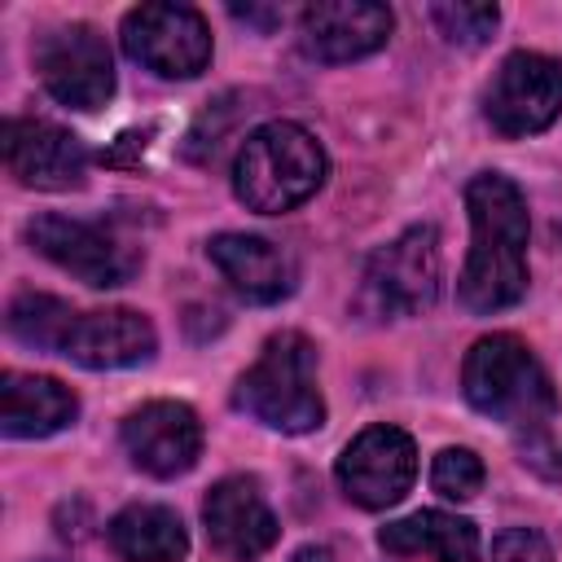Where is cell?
<instances>
[{"label":"cell","instance_id":"cell-1","mask_svg":"<svg viewBox=\"0 0 562 562\" xmlns=\"http://www.w3.org/2000/svg\"><path fill=\"white\" fill-rule=\"evenodd\" d=\"M470 255L461 268V303L479 316L514 307L527 294V206L514 180L483 171L465 184Z\"/></svg>","mask_w":562,"mask_h":562},{"label":"cell","instance_id":"cell-2","mask_svg":"<svg viewBox=\"0 0 562 562\" xmlns=\"http://www.w3.org/2000/svg\"><path fill=\"white\" fill-rule=\"evenodd\" d=\"M325 171L329 162L321 140L307 127L277 119L241 140L233 162V193L259 215H281L303 206L325 184Z\"/></svg>","mask_w":562,"mask_h":562},{"label":"cell","instance_id":"cell-3","mask_svg":"<svg viewBox=\"0 0 562 562\" xmlns=\"http://www.w3.org/2000/svg\"><path fill=\"white\" fill-rule=\"evenodd\" d=\"M461 391L483 417L518 430H540L558 413V391L544 364L514 334H487L465 351Z\"/></svg>","mask_w":562,"mask_h":562},{"label":"cell","instance_id":"cell-4","mask_svg":"<svg viewBox=\"0 0 562 562\" xmlns=\"http://www.w3.org/2000/svg\"><path fill=\"white\" fill-rule=\"evenodd\" d=\"M237 408L281 435H307L325 422V400L316 386V347L285 329L272 334L259 360L237 382Z\"/></svg>","mask_w":562,"mask_h":562},{"label":"cell","instance_id":"cell-5","mask_svg":"<svg viewBox=\"0 0 562 562\" xmlns=\"http://www.w3.org/2000/svg\"><path fill=\"white\" fill-rule=\"evenodd\" d=\"M123 48L162 79H193L211 61V26L193 4H140L123 18Z\"/></svg>","mask_w":562,"mask_h":562},{"label":"cell","instance_id":"cell-6","mask_svg":"<svg viewBox=\"0 0 562 562\" xmlns=\"http://www.w3.org/2000/svg\"><path fill=\"white\" fill-rule=\"evenodd\" d=\"M364 294L382 316H422L439 299V237L430 224L404 228L373 250L364 268Z\"/></svg>","mask_w":562,"mask_h":562},{"label":"cell","instance_id":"cell-7","mask_svg":"<svg viewBox=\"0 0 562 562\" xmlns=\"http://www.w3.org/2000/svg\"><path fill=\"white\" fill-rule=\"evenodd\" d=\"M35 70L44 88L70 110H101L114 97V57L97 26L70 22L35 44Z\"/></svg>","mask_w":562,"mask_h":562},{"label":"cell","instance_id":"cell-8","mask_svg":"<svg viewBox=\"0 0 562 562\" xmlns=\"http://www.w3.org/2000/svg\"><path fill=\"white\" fill-rule=\"evenodd\" d=\"M26 241L53 259L57 268H66L70 277H79L92 290H110L132 281V272L140 268V255L119 241L110 228L88 224V220H70V215H35L26 224Z\"/></svg>","mask_w":562,"mask_h":562},{"label":"cell","instance_id":"cell-9","mask_svg":"<svg viewBox=\"0 0 562 562\" xmlns=\"http://www.w3.org/2000/svg\"><path fill=\"white\" fill-rule=\"evenodd\" d=\"M483 114L501 136L544 132L562 114V61L544 53H509L492 75Z\"/></svg>","mask_w":562,"mask_h":562},{"label":"cell","instance_id":"cell-10","mask_svg":"<svg viewBox=\"0 0 562 562\" xmlns=\"http://www.w3.org/2000/svg\"><path fill=\"white\" fill-rule=\"evenodd\" d=\"M413 479H417V448L400 426H369L338 457V487L360 509L400 505Z\"/></svg>","mask_w":562,"mask_h":562},{"label":"cell","instance_id":"cell-11","mask_svg":"<svg viewBox=\"0 0 562 562\" xmlns=\"http://www.w3.org/2000/svg\"><path fill=\"white\" fill-rule=\"evenodd\" d=\"M202 522H206L211 549L224 553L228 562H250V558L268 553L281 536V527L259 492V479H250V474L220 479L202 501Z\"/></svg>","mask_w":562,"mask_h":562},{"label":"cell","instance_id":"cell-12","mask_svg":"<svg viewBox=\"0 0 562 562\" xmlns=\"http://www.w3.org/2000/svg\"><path fill=\"white\" fill-rule=\"evenodd\" d=\"M123 448L136 470H145L154 479H176V474L193 470V461L202 452V422L180 400H154V404H140L136 413H127Z\"/></svg>","mask_w":562,"mask_h":562},{"label":"cell","instance_id":"cell-13","mask_svg":"<svg viewBox=\"0 0 562 562\" xmlns=\"http://www.w3.org/2000/svg\"><path fill=\"white\" fill-rule=\"evenodd\" d=\"M4 167L26 189H79L88 171V149L75 132L48 119H9L4 123Z\"/></svg>","mask_w":562,"mask_h":562},{"label":"cell","instance_id":"cell-14","mask_svg":"<svg viewBox=\"0 0 562 562\" xmlns=\"http://www.w3.org/2000/svg\"><path fill=\"white\" fill-rule=\"evenodd\" d=\"M391 35V9L373 0H321L303 9V44L321 61H356L382 48Z\"/></svg>","mask_w":562,"mask_h":562},{"label":"cell","instance_id":"cell-15","mask_svg":"<svg viewBox=\"0 0 562 562\" xmlns=\"http://www.w3.org/2000/svg\"><path fill=\"white\" fill-rule=\"evenodd\" d=\"M154 347H158V334L140 312L110 307V312H79L61 342V356L83 369H127L149 360Z\"/></svg>","mask_w":562,"mask_h":562},{"label":"cell","instance_id":"cell-16","mask_svg":"<svg viewBox=\"0 0 562 562\" xmlns=\"http://www.w3.org/2000/svg\"><path fill=\"white\" fill-rule=\"evenodd\" d=\"M206 255L220 268V277L250 303H277L294 290V259L268 237L220 233V237H211Z\"/></svg>","mask_w":562,"mask_h":562},{"label":"cell","instance_id":"cell-17","mask_svg":"<svg viewBox=\"0 0 562 562\" xmlns=\"http://www.w3.org/2000/svg\"><path fill=\"white\" fill-rule=\"evenodd\" d=\"M75 413H79L75 391L48 373L9 369L0 378V426L13 439H44V435L70 426Z\"/></svg>","mask_w":562,"mask_h":562},{"label":"cell","instance_id":"cell-18","mask_svg":"<svg viewBox=\"0 0 562 562\" xmlns=\"http://www.w3.org/2000/svg\"><path fill=\"white\" fill-rule=\"evenodd\" d=\"M378 544L400 558L426 553L435 562H479V527L443 509H417L400 522H386L378 531Z\"/></svg>","mask_w":562,"mask_h":562},{"label":"cell","instance_id":"cell-19","mask_svg":"<svg viewBox=\"0 0 562 562\" xmlns=\"http://www.w3.org/2000/svg\"><path fill=\"white\" fill-rule=\"evenodd\" d=\"M105 536L123 562H180L189 553V531L167 505H127L110 518Z\"/></svg>","mask_w":562,"mask_h":562},{"label":"cell","instance_id":"cell-20","mask_svg":"<svg viewBox=\"0 0 562 562\" xmlns=\"http://www.w3.org/2000/svg\"><path fill=\"white\" fill-rule=\"evenodd\" d=\"M75 307L53 299V294H35V290H22L13 303H9V334L35 351H57L61 356V342L75 325Z\"/></svg>","mask_w":562,"mask_h":562},{"label":"cell","instance_id":"cell-21","mask_svg":"<svg viewBox=\"0 0 562 562\" xmlns=\"http://www.w3.org/2000/svg\"><path fill=\"white\" fill-rule=\"evenodd\" d=\"M430 18L452 44L479 48V44L492 40V31L501 22V9L496 4H430Z\"/></svg>","mask_w":562,"mask_h":562},{"label":"cell","instance_id":"cell-22","mask_svg":"<svg viewBox=\"0 0 562 562\" xmlns=\"http://www.w3.org/2000/svg\"><path fill=\"white\" fill-rule=\"evenodd\" d=\"M430 483L448 501H470L483 487V461L470 448H443L430 465Z\"/></svg>","mask_w":562,"mask_h":562},{"label":"cell","instance_id":"cell-23","mask_svg":"<svg viewBox=\"0 0 562 562\" xmlns=\"http://www.w3.org/2000/svg\"><path fill=\"white\" fill-rule=\"evenodd\" d=\"M492 562H553L549 540L531 527H509L492 540Z\"/></svg>","mask_w":562,"mask_h":562},{"label":"cell","instance_id":"cell-24","mask_svg":"<svg viewBox=\"0 0 562 562\" xmlns=\"http://www.w3.org/2000/svg\"><path fill=\"white\" fill-rule=\"evenodd\" d=\"M294 562H329V549L325 544H307V549L294 553Z\"/></svg>","mask_w":562,"mask_h":562}]
</instances>
